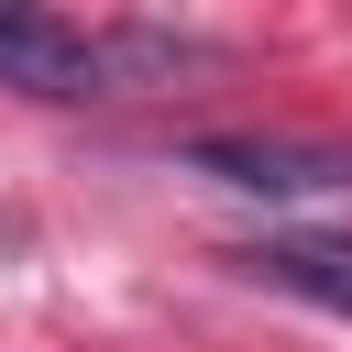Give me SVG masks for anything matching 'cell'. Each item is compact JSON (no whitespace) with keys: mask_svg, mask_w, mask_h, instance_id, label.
Instances as JSON below:
<instances>
[{"mask_svg":"<svg viewBox=\"0 0 352 352\" xmlns=\"http://www.w3.org/2000/svg\"><path fill=\"white\" fill-rule=\"evenodd\" d=\"M231 264H242L253 286H286V297L352 319V231H286V242H253V253H231Z\"/></svg>","mask_w":352,"mask_h":352,"instance_id":"obj_3","label":"cell"},{"mask_svg":"<svg viewBox=\"0 0 352 352\" xmlns=\"http://www.w3.org/2000/svg\"><path fill=\"white\" fill-rule=\"evenodd\" d=\"M187 165L242 187V198H330V187H352V154L297 143V132H209V143H187Z\"/></svg>","mask_w":352,"mask_h":352,"instance_id":"obj_2","label":"cell"},{"mask_svg":"<svg viewBox=\"0 0 352 352\" xmlns=\"http://www.w3.org/2000/svg\"><path fill=\"white\" fill-rule=\"evenodd\" d=\"M0 88H22V99H110V55H99L88 22L0 0Z\"/></svg>","mask_w":352,"mask_h":352,"instance_id":"obj_1","label":"cell"},{"mask_svg":"<svg viewBox=\"0 0 352 352\" xmlns=\"http://www.w3.org/2000/svg\"><path fill=\"white\" fill-rule=\"evenodd\" d=\"M22 242H33V220H22V209H11V198H0V264H11V253H22Z\"/></svg>","mask_w":352,"mask_h":352,"instance_id":"obj_4","label":"cell"}]
</instances>
